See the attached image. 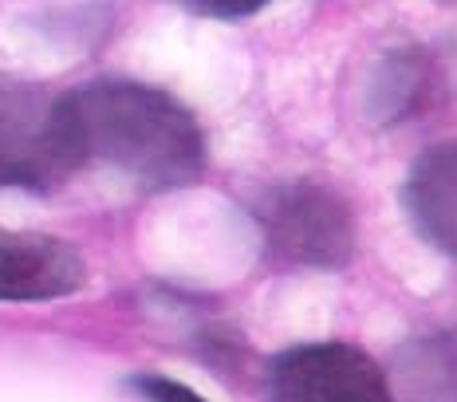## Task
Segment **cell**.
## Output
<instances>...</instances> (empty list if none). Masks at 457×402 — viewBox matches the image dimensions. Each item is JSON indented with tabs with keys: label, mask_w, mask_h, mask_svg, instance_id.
I'll return each instance as SVG.
<instances>
[{
	"label": "cell",
	"mask_w": 457,
	"mask_h": 402,
	"mask_svg": "<svg viewBox=\"0 0 457 402\" xmlns=\"http://www.w3.org/2000/svg\"><path fill=\"white\" fill-rule=\"evenodd\" d=\"M83 166H107L138 189L166 194L205 174V134L174 95L130 80H95L68 91Z\"/></svg>",
	"instance_id": "cell-1"
},
{
	"label": "cell",
	"mask_w": 457,
	"mask_h": 402,
	"mask_svg": "<svg viewBox=\"0 0 457 402\" xmlns=\"http://www.w3.org/2000/svg\"><path fill=\"white\" fill-rule=\"evenodd\" d=\"M83 170L68 91L0 75V189L52 194Z\"/></svg>",
	"instance_id": "cell-2"
},
{
	"label": "cell",
	"mask_w": 457,
	"mask_h": 402,
	"mask_svg": "<svg viewBox=\"0 0 457 402\" xmlns=\"http://www.w3.org/2000/svg\"><path fill=\"white\" fill-rule=\"evenodd\" d=\"M264 248L280 264L343 268L355 256V217L336 189L320 181H280L253 197Z\"/></svg>",
	"instance_id": "cell-3"
},
{
	"label": "cell",
	"mask_w": 457,
	"mask_h": 402,
	"mask_svg": "<svg viewBox=\"0 0 457 402\" xmlns=\"http://www.w3.org/2000/svg\"><path fill=\"white\" fill-rule=\"evenodd\" d=\"M264 402H395L386 375L351 343H300L264 371Z\"/></svg>",
	"instance_id": "cell-4"
},
{
	"label": "cell",
	"mask_w": 457,
	"mask_h": 402,
	"mask_svg": "<svg viewBox=\"0 0 457 402\" xmlns=\"http://www.w3.org/2000/svg\"><path fill=\"white\" fill-rule=\"evenodd\" d=\"M87 264L63 237L0 229V300L40 304L83 289Z\"/></svg>",
	"instance_id": "cell-5"
},
{
	"label": "cell",
	"mask_w": 457,
	"mask_h": 402,
	"mask_svg": "<svg viewBox=\"0 0 457 402\" xmlns=\"http://www.w3.org/2000/svg\"><path fill=\"white\" fill-rule=\"evenodd\" d=\"M403 205L414 233L457 261V142L426 150L411 166Z\"/></svg>",
	"instance_id": "cell-6"
},
{
	"label": "cell",
	"mask_w": 457,
	"mask_h": 402,
	"mask_svg": "<svg viewBox=\"0 0 457 402\" xmlns=\"http://www.w3.org/2000/svg\"><path fill=\"white\" fill-rule=\"evenodd\" d=\"M370 95H375V114L390 122L426 107V99L434 95V67L426 52H395L383 63V75L375 80Z\"/></svg>",
	"instance_id": "cell-7"
},
{
	"label": "cell",
	"mask_w": 457,
	"mask_h": 402,
	"mask_svg": "<svg viewBox=\"0 0 457 402\" xmlns=\"http://www.w3.org/2000/svg\"><path fill=\"white\" fill-rule=\"evenodd\" d=\"M197 16H213V21H245V16L261 13L269 0H174Z\"/></svg>",
	"instance_id": "cell-8"
},
{
	"label": "cell",
	"mask_w": 457,
	"mask_h": 402,
	"mask_svg": "<svg viewBox=\"0 0 457 402\" xmlns=\"http://www.w3.org/2000/svg\"><path fill=\"white\" fill-rule=\"evenodd\" d=\"M130 387H135L146 402H205L197 390H189V387H182V382H174V379H158V375H138Z\"/></svg>",
	"instance_id": "cell-9"
}]
</instances>
